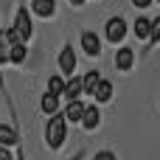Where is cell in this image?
<instances>
[{
    "mask_svg": "<svg viewBox=\"0 0 160 160\" xmlns=\"http://www.w3.org/2000/svg\"><path fill=\"white\" fill-rule=\"evenodd\" d=\"M65 135H68V121H65L62 112H53L51 121H48V127H45V143L51 149H59L65 143Z\"/></svg>",
    "mask_w": 160,
    "mask_h": 160,
    "instance_id": "cell-1",
    "label": "cell"
},
{
    "mask_svg": "<svg viewBox=\"0 0 160 160\" xmlns=\"http://www.w3.org/2000/svg\"><path fill=\"white\" fill-rule=\"evenodd\" d=\"M104 37L118 45V42L127 37V20H124V17H110L107 25H104Z\"/></svg>",
    "mask_w": 160,
    "mask_h": 160,
    "instance_id": "cell-2",
    "label": "cell"
},
{
    "mask_svg": "<svg viewBox=\"0 0 160 160\" xmlns=\"http://www.w3.org/2000/svg\"><path fill=\"white\" fill-rule=\"evenodd\" d=\"M14 31L22 37V42L34 37V22H31V17H28V8H25V6H22V8H17V17H14Z\"/></svg>",
    "mask_w": 160,
    "mask_h": 160,
    "instance_id": "cell-3",
    "label": "cell"
},
{
    "mask_svg": "<svg viewBox=\"0 0 160 160\" xmlns=\"http://www.w3.org/2000/svg\"><path fill=\"white\" fill-rule=\"evenodd\" d=\"M82 51L87 56H98L101 53V39L96 37V31H84L82 34Z\"/></svg>",
    "mask_w": 160,
    "mask_h": 160,
    "instance_id": "cell-4",
    "label": "cell"
},
{
    "mask_svg": "<svg viewBox=\"0 0 160 160\" xmlns=\"http://www.w3.org/2000/svg\"><path fill=\"white\" fill-rule=\"evenodd\" d=\"M59 70H62L65 76H70V73L76 70V53H73V45H65V48H62V53H59Z\"/></svg>",
    "mask_w": 160,
    "mask_h": 160,
    "instance_id": "cell-5",
    "label": "cell"
},
{
    "mask_svg": "<svg viewBox=\"0 0 160 160\" xmlns=\"http://www.w3.org/2000/svg\"><path fill=\"white\" fill-rule=\"evenodd\" d=\"M82 112H84V104H82V98H70L62 115H65V121H70V124H79V121H82Z\"/></svg>",
    "mask_w": 160,
    "mask_h": 160,
    "instance_id": "cell-6",
    "label": "cell"
},
{
    "mask_svg": "<svg viewBox=\"0 0 160 160\" xmlns=\"http://www.w3.org/2000/svg\"><path fill=\"white\" fill-rule=\"evenodd\" d=\"M62 96H65L68 101H70V98H79V96H82V79L70 73V79H68L65 87H62Z\"/></svg>",
    "mask_w": 160,
    "mask_h": 160,
    "instance_id": "cell-7",
    "label": "cell"
},
{
    "mask_svg": "<svg viewBox=\"0 0 160 160\" xmlns=\"http://www.w3.org/2000/svg\"><path fill=\"white\" fill-rule=\"evenodd\" d=\"M93 98H96L98 104L110 101V98H112V82H107V79H98V84H96V90H93Z\"/></svg>",
    "mask_w": 160,
    "mask_h": 160,
    "instance_id": "cell-8",
    "label": "cell"
},
{
    "mask_svg": "<svg viewBox=\"0 0 160 160\" xmlns=\"http://www.w3.org/2000/svg\"><path fill=\"white\" fill-rule=\"evenodd\" d=\"M98 121H101V112L96 110V104H93V107H84L82 121H79V124H82L84 129H96V127H98Z\"/></svg>",
    "mask_w": 160,
    "mask_h": 160,
    "instance_id": "cell-9",
    "label": "cell"
},
{
    "mask_svg": "<svg viewBox=\"0 0 160 160\" xmlns=\"http://www.w3.org/2000/svg\"><path fill=\"white\" fill-rule=\"evenodd\" d=\"M132 62H135V51H132V48H121V51L115 53V68H118V70H129Z\"/></svg>",
    "mask_w": 160,
    "mask_h": 160,
    "instance_id": "cell-10",
    "label": "cell"
},
{
    "mask_svg": "<svg viewBox=\"0 0 160 160\" xmlns=\"http://www.w3.org/2000/svg\"><path fill=\"white\" fill-rule=\"evenodd\" d=\"M59 98H62V96H56V93H45V96H42V101H39V110H42L45 115L59 112Z\"/></svg>",
    "mask_w": 160,
    "mask_h": 160,
    "instance_id": "cell-11",
    "label": "cell"
},
{
    "mask_svg": "<svg viewBox=\"0 0 160 160\" xmlns=\"http://www.w3.org/2000/svg\"><path fill=\"white\" fill-rule=\"evenodd\" d=\"M31 11L39 17H53L56 6H53V0H31Z\"/></svg>",
    "mask_w": 160,
    "mask_h": 160,
    "instance_id": "cell-12",
    "label": "cell"
},
{
    "mask_svg": "<svg viewBox=\"0 0 160 160\" xmlns=\"http://www.w3.org/2000/svg\"><path fill=\"white\" fill-rule=\"evenodd\" d=\"M98 79H101V76H98V70H90V73L82 79V93H84V96H93V90H96Z\"/></svg>",
    "mask_w": 160,
    "mask_h": 160,
    "instance_id": "cell-13",
    "label": "cell"
},
{
    "mask_svg": "<svg viewBox=\"0 0 160 160\" xmlns=\"http://www.w3.org/2000/svg\"><path fill=\"white\" fill-rule=\"evenodd\" d=\"M20 138H17V132L11 129V127H6V124H0V146H14Z\"/></svg>",
    "mask_w": 160,
    "mask_h": 160,
    "instance_id": "cell-14",
    "label": "cell"
},
{
    "mask_svg": "<svg viewBox=\"0 0 160 160\" xmlns=\"http://www.w3.org/2000/svg\"><path fill=\"white\" fill-rule=\"evenodd\" d=\"M132 31H135L138 39H149V20H146V17H138L135 25H132Z\"/></svg>",
    "mask_w": 160,
    "mask_h": 160,
    "instance_id": "cell-15",
    "label": "cell"
},
{
    "mask_svg": "<svg viewBox=\"0 0 160 160\" xmlns=\"http://www.w3.org/2000/svg\"><path fill=\"white\" fill-rule=\"evenodd\" d=\"M8 59L11 62H22L25 59V42H11L8 45Z\"/></svg>",
    "mask_w": 160,
    "mask_h": 160,
    "instance_id": "cell-16",
    "label": "cell"
},
{
    "mask_svg": "<svg viewBox=\"0 0 160 160\" xmlns=\"http://www.w3.org/2000/svg\"><path fill=\"white\" fill-rule=\"evenodd\" d=\"M62 87H65V79L53 73V76L48 79V93H56V96H62Z\"/></svg>",
    "mask_w": 160,
    "mask_h": 160,
    "instance_id": "cell-17",
    "label": "cell"
},
{
    "mask_svg": "<svg viewBox=\"0 0 160 160\" xmlns=\"http://www.w3.org/2000/svg\"><path fill=\"white\" fill-rule=\"evenodd\" d=\"M149 42H160V17L149 20Z\"/></svg>",
    "mask_w": 160,
    "mask_h": 160,
    "instance_id": "cell-18",
    "label": "cell"
},
{
    "mask_svg": "<svg viewBox=\"0 0 160 160\" xmlns=\"http://www.w3.org/2000/svg\"><path fill=\"white\" fill-rule=\"evenodd\" d=\"M93 160H118V158H115L112 152H96V158H93Z\"/></svg>",
    "mask_w": 160,
    "mask_h": 160,
    "instance_id": "cell-19",
    "label": "cell"
},
{
    "mask_svg": "<svg viewBox=\"0 0 160 160\" xmlns=\"http://www.w3.org/2000/svg\"><path fill=\"white\" fill-rule=\"evenodd\" d=\"M0 160H14L11 152H8V146H0Z\"/></svg>",
    "mask_w": 160,
    "mask_h": 160,
    "instance_id": "cell-20",
    "label": "cell"
},
{
    "mask_svg": "<svg viewBox=\"0 0 160 160\" xmlns=\"http://www.w3.org/2000/svg\"><path fill=\"white\" fill-rule=\"evenodd\" d=\"M132 6H138V8H146V6H152V0H132Z\"/></svg>",
    "mask_w": 160,
    "mask_h": 160,
    "instance_id": "cell-21",
    "label": "cell"
},
{
    "mask_svg": "<svg viewBox=\"0 0 160 160\" xmlns=\"http://www.w3.org/2000/svg\"><path fill=\"white\" fill-rule=\"evenodd\" d=\"M70 3H73V6H82V3H84V0H70Z\"/></svg>",
    "mask_w": 160,
    "mask_h": 160,
    "instance_id": "cell-22",
    "label": "cell"
},
{
    "mask_svg": "<svg viewBox=\"0 0 160 160\" xmlns=\"http://www.w3.org/2000/svg\"><path fill=\"white\" fill-rule=\"evenodd\" d=\"M0 56H6V53H0Z\"/></svg>",
    "mask_w": 160,
    "mask_h": 160,
    "instance_id": "cell-23",
    "label": "cell"
},
{
    "mask_svg": "<svg viewBox=\"0 0 160 160\" xmlns=\"http://www.w3.org/2000/svg\"><path fill=\"white\" fill-rule=\"evenodd\" d=\"M158 3H160V0H158Z\"/></svg>",
    "mask_w": 160,
    "mask_h": 160,
    "instance_id": "cell-24",
    "label": "cell"
},
{
    "mask_svg": "<svg viewBox=\"0 0 160 160\" xmlns=\"http://www.w3.org/2000/svg\"><path fill=\"white\" fill-rule=\"evenodd\" d=\"M20 160H22V158H20Z\"/></svg>",
    "mask_w": 160,
    "mask_h": 160,
    "instance_id": "cell-25",
    "label": "cell"
}]
</instances>
